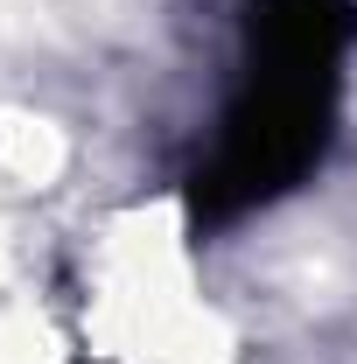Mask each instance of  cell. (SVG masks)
I'll list each match as a JSON object with an SVG mask.
<instances>
[{
	"mask_svg": "<svg viewBox=\"0 0 357 364\" xmlns=\"http://www.w3.org/2000/svg\"><path fill=\"white\" fill-rule=\"evenodd\" d=\"M63 316L91 364H245L238 309L218 294L176 189L119 196L85 225Z\"/></svg>",
	"mask_w": 357,
	"mask_h": 364,
	"instance_id": "obj_1",
	"label": "cell"
},
{
	"mask_svg": "<svg viewBox=\"0 0 357 364\" xmlns=\"http://www.w3.org/2000/svg\"><path fill=\"white\" fill-rule=\"evenodd\" d=\"M78 176V134L36 98H0V203H43Z\"/></svg>",
	"mask_w": 357,
	"mask_h": 364,
	"instance_id": "obj_2",
	"label": "cell"
}]
</instances>
